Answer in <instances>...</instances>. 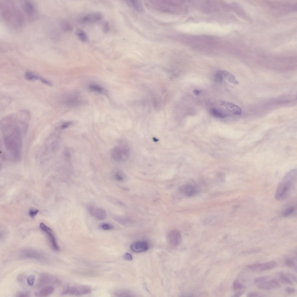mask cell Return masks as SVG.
Here are the masks:
<instances>
[{"instance_id":"6da1fadb","label":"cell","mask_w":297,"mask_h":297,"mask_svg":"<svg viewBox=\"0 0 297 297\" xmlns=\"http://www.w3.org/2000/svg\"><path fill=\"white\" fill-rule=\"evenodd\" d=\"M29 114L26 111L10 114L1 122V128L6 150L15 160L20 157L22 136L27 128Z\"/></svg>"},{"instance_id":"7a4b0ae2","label":"cell","mask_w":297,"mask_h":297,"mask_svg":"<svg viewBox=\"0 0 297 297\" xmlns=\"http://www.w3.org/2000/svg\"><path fill=\"white\" fill-rule=\"evenodd\" d=\"M296 170L293 169L285 175L279 184L275 193V197L278 200L286 199L294 189L296 182Z\"/></svg>"},{"instance_id":"3957f363","label":"cell","mask_w":297,"mask_h":297,"mask_svg":"<svg viewBox=\"0 0 297 297\" xmlns=\"http://www.w3.org/2000/svg\"><path fill=\"white\" fill-rule=\"evenodd\" d=\"M19 256L22 259H32L44 263H47L50 261L49 258L46 254L32 248H25L21 249Z\"/></svg>"},{"instance_id":"277c9868","label":"cell","mask_w":297,"mask_h":297,"mask_svg":"<svg viewBox=\"0 0 297 297\" xmlns=\"http://www.w3.org/2000/svg\"><path fill=\"white\" fill-rule=\"evenodd\" d=\"M111 153L112 157L115 160L119 162L126 161L129 155V146L125 142L121 141L118 145L113 148Z\"/></svg>"},{"instance_id":"5b68a950","label":"cell","mask_w":297,"mask_h":297,"mask_svg":"<svg viewBox=\"0 0 297 297\" xmlns=\"http://www.w3.org/2000/svg\"><path fill=\"white\" fill-rule=\"evenodd\" d=\"M91 288L84 285H68L65 287L61 292L62 295L71 294L75 295H85L90 293Z\"/></svg>"},{"instance_id":"8992f818","label":"cell","mask_w":297,"mask_h":297,"mask_svg":"<svg viewBox=\"0 0 297 297\" xmlns=\"http://www.w3.org/2000/svg\"><path fill=\"white\" fill-rule=\"evenodd\" d=\"M39 226L41 230L46 235L51 248L54 251H59L60 250L59 247L55 236L51 229L42 222L40 223Z\"/></svg>"},{"instance_id":"52a82bcc","label":"cell","mask_w":297,"mask_h":297,"mask_svg":"<svg viewBox=\"0 0 297 297\" xmlns=\"http://www.w3.org/2000/svg\"><path fill=\"white\" fill-rule=\"evenodd\" d=\"M60 282V280L56 277L50 274L44 273L39 276L37 286L41 287L48 285L58 284Z\"/></svg>"},{"instance_id":"ba28073f","label":"cell","mask_w":297,"mask_h":297,"mask_svg":"<svg viewBox=\"0 0 297 297\" xmlns=\"http://www.w3.org/2000/svg\"><path fill=\"white\" fill-rule=\"evenodd\" d=\"M167 239L168 243L170 246L173 248L176 247L181 242V235L178 231L173 230L167 234Z\"/></svg>"},{"instance_id":"9c48e42d","label":"cell","mask_w":297,"mask_h":297,"mask_svg":"<svg viewBox=\"0 0 297 297\" xmlns=\"http://www.w3.org/2000/svg\"><path fill=\"white\" fill-rule=\"evenodd\" d=\"M277 263L272 260L265 263H257L248 265L247 267L250 269L257 271H263L272 269L277 266Z\"/></svg>"},{"instance_id":"30bf717a","label":"cell","mask_w":297,"mask_h":297,"mask_svg":"<svg viewBox=\"0 0 297 297\" xmlns=\"http://www.w3.org/2000/svg\"><path fill=\"white\" fill-rule=\"evenodd\" d=\"M88 209L90 214L97 220H102L106 217V211L101 208L91 205L88 206Z\"/></svg>"},{"instance_id":"8fae6325","label":"cell","mask_w":297,"mask_h":297,"mask_svg":"<svg viewBox=\"0 0 297 297\" xmlns=\"http://www.w3.org/2000/svg\"><path fill=\"white\" fill-rule=\"evenodd\" d=\"M102 17V14L99 12L92 13L81 17L79 21L80 23L95 22L100 20Z\"/></svg>"},{"instance_id":"7c38bea8","label":"cell","mask_w":297,"mask_h":297,"mask_svg":"<svg viewBox=\"0 0 297 297\" xmlns=\"http://www.w3.org/2000/svg\"><path fill=\"white\" fill-rule=\"evenodd\" d=\"M148 248L147 243L144 241H137L132 243L130 249L135 253H140L146 251Z\"/></svg>"},{"instance_id":"4fadbf2b","label":"cell","mask_w":297,"mask_h":297,"mask_svg":"<svg viewBox=\"0 0 297 297\" xmlns=\"http://www.w3.org/2000/svg\"><path fill=\"white\" fill-rule=\"evenodd\" d=\"M220 103L221 105L224 106L227 110L233 114L238 115H240L242 114V110L237 105L225 101H221Z\"/></svg>"},{"instance_id":"5bb4252c","label":"cell","mask_w":297,"mask_h":297,"mask_svg":"<svg viewBox=\"0 0 297 297\" xmlns=\"http://www.w3.org/2000/svg\"><path fill=\"white\" fill-rule=\"evenodd\" d=\"M257 286L261 289L269 290L279 287L280 285L277 280L273 279L260 283Z\"/></svg>"},{"instance_id":"9a60e30c","label":"cell","mask_w":297,"mask_h":297,"mask_svg":"<svg viewBox=\"0 0 297 297\" xmlns=\"http://www.w3.org/2000/svg\"><path fill=\"white\" fill-rule=\"evenodd\" d=\"M79 98L75 95H68L64 96L62 98L63 103L67 106H70L78 105L81 102Z\"/></svg>"},{"instance_id":"2e32d148","label":"cell","mask_w":297,"mask_h":297,"mask_svg":"<svg viewBox=\"0 0 297 297\" xmlns=\"http://www.w3.org/2000/svg\"><path fill=\"white\" fill-rule=\"evenodd\" d=\"M21 6L24 12L29 16H32L35 13L36 8L32 2L28 1H23Z\"/></svg>"},{"instance_id":"e0dca14e","label":"cell","mask_w":297,"mask_h":297,"mask_svg":"<svg viewBox=\"0 0 297 297\" xmlns=\"http://www.w3.org/2000/svg\"><path fill=\"white\" fill-rule=\"evenodd\" d=\"M24 77L25 79L28 81L39 80L45 84L49 86L51 85V83L49 81L30 72H26L25 74Z\"/></svg>"},{"instance_id":"ac0fdd59","label":"cell","mask_w":297,"mask_h":297,"mask_svg":"<svg viewBox=\"0 0 297 297\" xmlns=\"http://www.w3.org/2000/svg\"><path fill=\"white\" fill-rule=\"evenodd\" d=\"M179 190L183 195L187 196L193 195L196 192L195 188L190 184H185L180 187Z\"/></svg>"},{"instance_id":"d6986e66","label":"cell","mask_w":297,"mask_h":297,"mask_svg":"<svg viewBox=\"0 0 297 297\" xmlns=\"http://www.w3.org/2000/svg\"><path fill=\"white\" fill-rule=\"evenodd\" d=\"M54 290V288L52 286H46L36 292L35 295L37 297L47 296L52 294Z\"/></svg>"},{"instance_id":"ffe728a7","label":"cell","mask_w":297,"mask_h":297,"mask_svg":"<svg viewBox=\"0 0 297 297\" xmlns=\"http://www.w3.org/2000/svg\"><path fill=\"white\" fill-rule=\"evenodd\" d=\"M126 3L131 7L138 12H142L144 10L143 4L139 0H127Z\"/></svg>"},{"instance_id":"44dd1931","label":"cell","mask_w":297,"mask_h":297,"mask_svg":"<svg viewBox=\"0 0 297 297\" xmlns=\"http://www.w3.org/2000/svg\"><path fill=\"white\" fill-rule=\"evenodd\" d=\"M89 89L91 91L99 93L106 94L105 90L100 86L95 84H91L88 86Z\"/></svg>"},{"instance_id":"7402d4cb","label":"cell","mask_w":297,"mask_h":297,"mask_svg":"<svg viewBox=\"0 0 297 297\" xmlns=\"http://www.w3.org/2000/svg\"><path fill=\"white\" fill-rule=\"evenodd\" d=\"M224 77L229 82L235 85L239 84V82L236 79L235 76L232 73L225 70L221 71Z\"/></svg>"},{"instance_id":"603a6c76","label":"cell","mask_w":297,"mask_h":297,"mask_svg":"<svg viewBox=\"0 0 297 297\" xmlns=\"http://www.w3.org/2000/svg\"><path fill=\"white\" fill-rule=\"evenodd\" d=\"M76 34L78 39L82 41L86 42L87 41V35L83 30L77 29L76 30Z\"/></svg>"},{"instance_id":"cb8c5ba5","label":"cell","mask_w":297,"mask_h":297,"mask_svg":"<svg viewBox=\"0 0 297 297\" xmlns=\"http://www.w3.org/2000/svg\"><path fill=\"white\" fill-rule=\"evenodd\" d=\"M210 113L212 115L216 117L223 118L228 116L227 114L215 108L211 109Z\"/></svg>"},{"instance_id":"d4e9b609","label":"cell","mask_w":297,"mask_h":297,"mask_svg":"<svg viewBox=\"0 0 297 297\" xmlns=\"http://www.w3.org/2000/svg\"><path fill=\"white\" fill-rule=\"evenodd\" d=\"M295 207L292 206L288 207L283 211L282 215L285 217H287L292 214L295 211Z\"/></svg>"},{"instance_id":"484cf974","label":"cell","mask_w":297,"mask_h":297,"mask_svg":"<svg viewBox=\"0 0 297 297\" xmlns=\"http://www.w3.org/2000/svg\"><path fill=\"white\" fill-rule=\"evenodd\" d=\"M61 25L62 29L66 31H71L73 28L71 25L67 21H61Z\"/></svg>"},{"instance_id":"4316f807","label":"cell","mask_w":297,"mask_h":297,"mask_svg":"<svg viewBox=\"0 0 297 297\" xmlns=\"http://www.w3.org/2000/svg\"><path fill=\"white\" fill-rule=\"evenodd\" d=\"M285 264L287 267L294 268L295 269L296 271V263L293 260L291 259H287L285 260Z\"/></svg>"},{"instance_id":"83f0119b","label":"cell","mask_w":297,"mask_h":297,"mask_svg":"<svg viewBox=\"0 0 297 297\" xmlns=\"http://www.w3.org/2000/svg\"><path fill=\"white\" fill-rule=\"evenodd\" d=\"M281 280L283 282L290 285H293V283L289 278L286 276L283 272L280 273Z\"/></svg>"},{"instance_id":"f1b7e54d","label":"cell","mask_w":297,"mask_h":297,"mask_svg":"<svg viewBox=\"0 0 297 297\" xmlns=\"http://www.w3.org/2000/svg\"><path fill=\"white\" fill-rule=\"evenodd\" d=\"M214 78L216 82L218 83L222 82L223 80V77L221 71L217 72L214 75Z\"/></svg>"},{"instance_id":"f546056e","label":"cell","mask_w":297,"mask_h":297,"mask_svg":"<svg viewBox=\"0 0 297 297\" xmlns=\"http://www.w3.org/2000/svg\"><path fill=\"white\" fill-rule=\"evenodd\" d=\"M99 227L102 229L105 230H110L113 228V225L108 223H102L99 225Z\"/></svg>"},{"instance_id":"4dcf8cb0","label":"cell","mask_w":297,"mask_h":297,"mask_svg":"<svg viewBox=\"0 0 297 297\" xmlns=\"http://www.w3.org/2000/svg\"><path fill=\"white\" fill-rule=\"evenodd\" d=\"M115 178L117 180L122 181L124 180V175L122 172L117 171L115 173Z\"/></svg>"},{"instance_id":"1f68e13d","label":"cell","mask_w":297,"mask_h":297,"mask_svg":"<svg viewBox=\"0 0 297 297\" xmlns=\"http://www.w3.org/2000/svg\"><path fill=\"white\" fill-rule=\"evenodd\" d=\"M35 277L34 275H31L29 276L27 278V282L28 284L30 286H32L34 283Z\"/></svg>"},{"instance_id":"d6a6232c","label":"cell","mask_w":297,"mask_h":297,"mask_svg":"<svg viewBox=\"0 0 297 297\" xmlns=\"http://www.w3.org/2000/svg\"><path fill=\"white\" fill-rule=\"evenodd\" d=\"M16 297H28L30 296V293L28 291H20L17 292L15 295Z\"/></svg>"},{"instance_id":"836d02e7","label":"cell","mask_w":297,"mask_h":297,"mask_svg":"<svg viewBox=\"0 0 297 297\" xmlns=\"http://www.w3.org/2000/svg\"><path fill=\"white\" fill-rule=\"evenodd\" d=\"M268 279V278L267 276H261L255 278L254 281L256 283H260L267 281Z\"/></svg>"},{"instance_id":"e575fe53","label":"cell","mask_w":297,"mask_h":297,"mask_svg":"<svg viewBox=\"0 0 297 297\" xmlns=\"http://www.w3.org/2000/svg\"><path fill=\"white\" fill-rule=\"evenodd\" d=\"M39 210L35 208H31L29 211V215L32 218H34L38 213Z\"/></svg>"},{"instance_id":"d590c367","label":"cell","mask_w":297,"mask_h":297,"mask_svg":"<svg viewBox=\"0 0 297 297\" xmlns=\"http://www.w3.org/2000/svg\"><path fill=\"white\" fill-rule=\"evenodd\" d=\"M233 287L235 289H239L244 287L243 285L238 281H234L233 283Z\"/></svg>"},{"instance_id":"8d00e7d4","label":"cell","mask_w":297,"mask_h":297,"mask_svg":"<svg viewBox=\"0 0 297 297\" xmlns=\"http://www.w3.org/2000/svg\"><path fill=\"white\" fill-rule=\"evenodd\" d=\"M103 29L105 32H107L109 30L110 26L108 22L106 21L104 22L103 24Z\"/></svg>"},{"instance_id":"74e56055","label":"cell","mask_w":297,"mask_h":297,"mask_svg":"<svg viewBox=\"0 0 297 297\" xmlns=\"http://www.w3.org/2000/svg\"><path fill=\"white\" fill-rule=\"evenodd\" d=\"M260 250L258 249H252L248 251H242L241 253L243 254H248L253 253H256L260 251Z\"/></svg>"},{"instance_id":"f35d334b","label":"cell","mask_w":297,"mask_h":297,"mask_svg":"<svg viewBox=\"0 0 297 297\" xmlns=\"http://www.w3.org/2000/svg\"><path fill=\"white\" fill-rule=\"evenodd\" d=\"M123 258L127 260L131 261L133 260L131 255L128 253H126L123 255Z\"/></svg>"},{"instance_id":"ab89813d","label":"cell","mask_w":297,"mask_h":297,"mask_svg":"<svg viewBox=\"0 0 297 297\" xmlns=\"http://www.w3.org/2000/svg\"><path fill=\"white\" fill-rule=\"evenodd\" d=\"M285 291L289 294H292L294 293L296 291V290L293 288L288 287L285 289Z\"/></svg>"},{"instance_id":"60d3db41","label":"cell","mask_w":297,"mask_h":297,"mask_svg":"<svg viewBox=\"0 0 297 297\" xmlns=\"http://www.w3.org/2000/svg\"><path fill=\"white\" fill-rule=\"evenodd\" d=\"M260 294L256 292H250L248 293L247 296L248 297H260L261 296Z\"/></svg>"},{"instance_id":"b9f144b4","label":"cell","mask_w":297,"mask_h":297,"mask_svg":"<svg viewBox=\"0 0 297 297\" xmlns=\"http://www.w3.org/2000/svg\"><path fill=\"white\" fill-rule=\"evenodd\" d=\"M72 124V123L71 122H67L64 123L61 126V128H64L69 127Z\"/></svg>"},{"instance_id":"7bdbcfd3","label":"cell","mask_w":297,"mask_h":297,"mask_svg":"<svg viewBox=\"0 0 297 297\" xmlns=\"http://www.w3.org/2000/svg\"><path fill=\"white\" fill-rule=\"evenodd\" d=\"M24 276L23 274H20L17 277V280L19 282H21L23 280Z\"/></svg>"},{"instance_id":"ee69618b","label":"cell","mask_w":297,"mask_h":297,"mask_svg":"<svg viewBox=\"0 0 297 297\" xmlns=\"http://www.w3.org/2000/svg\"><path fill=\"white\" fill-rule=\"evenodd\" d=\"M287 275L296 282V278L294 274L290 273H287Z\"/></svg>"},{"instance_id":"f6af8a7d","label":"cell","mask_w":297,"mask_h":297,"mask_svg":"<svg viewBox=\"0 0 297 297\" xmlns=\"http://www.w3.org/2000/svg\"><path fill=\"white\" fill-rule=\"evenodd\" d=\"M243 294V292L242 291H238L233 296L234 297H240Z\"/></svg>"},{"instance_id":"bcb514c9","label":"cell","mask_w":297,"mask_h":297,"mask_svg":"<svg viewBox=\"0 0 297 297\" xmlns=\"http://www.w3.org/2000/svg\"><path fill=\"white\" fill-rule=\"evenodd\" d=\"M199 93L200 92L197 90H193V93L194 95L196 96L198 95Z\"/></svg>"}]
</instances>
